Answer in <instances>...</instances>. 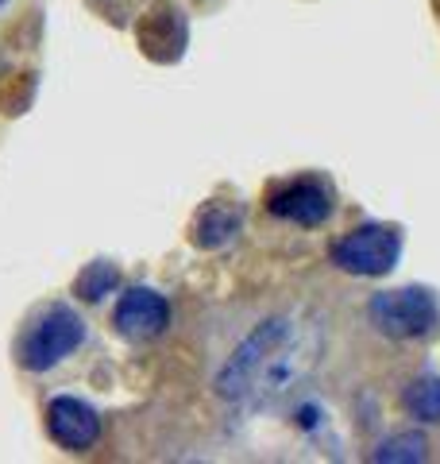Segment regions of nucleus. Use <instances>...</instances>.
I'll return each mask as SVG.
<instances>
[{
    "label": "nucleus",
    "instance_id": "9b49d317",
    "mask_svg": "<svg viewBox=\"0 0 440 464\" xmlns=\"http://www.w3.org/2000/svg\"><path fill=\"white\" fill-rule=\"evenodd\" d=\"M116 283H120V271H116L109 259H97V264H90L73 279V290H78L81 302H105L116 290Z\"/></svg>",
    "mask_w": 440,
    "mask_h": 464
},
{
    "label": "nucleus",
    "instance_id": "9d476101",
    "mask_svg": "<svg viewBox=\"0 0 440 464\" xmlns=\"http://www.w3.org/2000/svg\"><path fill=\"white\" fill-rule=\"evenodd\" d=\"M402 411L417 422H440V380H414L402 391Z\"/></svg>",
    "mask_w": 440,
    "mask_h": 464
},
{
    "label": "nucleus",
    "instance_id": "f257e3e1",
    "mask_svg": "<svg viewBox=\"0 0 440 464\" xmlns=\"http://www.w3.org/2000/svg\"><path fill=\"white\" fill-rule=\"evenodd\" d=\"M310 360L313 356H305V341L301 329L293 325V317H271L220 368L216 395L240 406L271 402L282 391H290L293 380H301Z\"/></svg>",
    "mask_w": 440,
    "mask_h": 464
},
{
    "label": "nucleus",
    "instance_id": "20e7f679",
    "mask_svg": "<svg viewBox=\"0 0 440 464\" xmlns=\"http://www.w3.org/2000/svg\"><path fill=\"white\" fill-rule=\"evenodd\" d=\"M402 256V232L394 225H359L344 232L332 244V264L344 275H359V279H378L398 267Z\"/></svg>",
    "mask_w": 440,
    "mask_h": 464
},
{
    "label": "nucleus",
    "instance_id": "423d86ee",
    "mask_svg": "<svg viewBox=\"0 0 440 464\" xmlns=\"http://www.w3.org/2000/svg\"><path fill=\"white\" fill-rule=\"evenodd\" d=\"M267 209L278 221L317 228V225H325L332 213V190L320 179H293V182L274 186L267 194Z\"/></svg>",
    "mask_w": 440,
    "mask_h": 464
},
{
    "label": "nucleus",
    "instance_id": "f03ea898",
    "mask_svg": "<svg viewBox=\"0 0 440 464\" xmlns=\"http://www.w3.org/2000/svg\"><path fill=\"white\" fill-rule=\"evenodd\" d=\"M367 322L387 341H421L429 333H436L440 306H436V295L425 286L378 290L371 298V306H367Z\"/></svg>",
    "mask_w": 440,
    "mask_h": 464
},
{
    "label": "nucleus",
    "instance_id": "39448f33",
    "mask_svg": "<svg viewBox=\"0 0 440 464\" xmlns=\"http://www.w3.org/2000/svg\"><path fill=\"white\" fill-rule=\"evenodd\" d=\"M112 325L128 341H155L170 325V302L151 286H131L116 298Z\"/></svg>",
    "mask_w": 440,
    "mask_h": 464
},
{
    "label": "nucleus",
    "instance_id": "6e6552de",
    "mask_svg": "<svg viewBox=\"0 0 440 464\" xmlns=\"http://www.w3.org/2000/svg\"><path fill=\"white\" fill-rule=\"evenodd\" d=\"M240 228H244V213L236 206H228V201H209L194 221V244L205 252H216V248H225V244L236 240Z\"/></svg>",
    "mask_w": 440,
    "mask_h": 464
},
{
    "label": "nucleus",
    "instance_id": "7ed1b4c3",
    "mask_svg": "<svg viewBox=\"0 0 440 464\" xmlns=\"http://www.w3.org/2000/svg\"><path fill=\"white\" fill-rule=\"evenodd\" d=\"M81 341H85L81 314L70 306H51L27 325L20 341V364L27 372H51L54 364H62L66 356L78 353Z\"/></svg>",
    "mask_w": 440,
    "mask_h": 464
},
{
    "label": "nucleus",
    "instance_id": "f8f14e48",
    "mask_svg": "<svg viewBox=\"0 0 440 464\" xmlns=\"http://www.w3.org/2000/svg\"><path fill=\"white\" fill-rule=\"evenodd\" d=\"M0 5H5V0H0Z\"/></svg>",
    "mask_w": 440,
    "mask_h": 464
},
{
    "label": "nucleus",
    "instance_id": "0eeeda50",
    "mask_svg": "<svg viewBox=\"0 0 440 464\" xmlns=\"http://www.w3.org/2000/svg\"><path fill=\"white\" fill-rule=\"evenodd\" d=\"M47 433L66 453H85V449H93L100 438V414L85 399L54 395L47 402Z\"/></svg>",
    "mask_w": 440,
    "mask_h": 464
},
{
    "label": "nucleus",
    "instance_id": "1a4fd4ad",
    "mask_svg": "<svg viewBox=\"0 0 440 464\" xmlns=\"http://www.w3.org/2000/svg\"><path fill=\"white\" fill-rule=\"evenodd\" d=\"M429 457V438L421 430H402V433H390L375 445L371 460L375 464H421Z\"/></svg>",
    "mask_w": 440,
    "mask_h": 464
}]
</instances>
